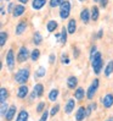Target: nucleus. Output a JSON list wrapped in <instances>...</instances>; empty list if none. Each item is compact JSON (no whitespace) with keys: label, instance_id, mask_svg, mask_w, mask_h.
I'll return each mask as SVG.
<instances>
[{"label":"nucleus","instance_id":"obj_22","mask_svg":"<svg viewBox=\"0 0 113 121\" xmlns=\"http://www.w3.org/2000/svg\"><path fill=\"white\" fill-rule=\"evenodd\" d=\"M66 40H67V30L63 27L62 28V32L60 33V43L61 44H65Z\"/></svg>","mask_w":113,"mask_h":121},{"label":"nucleus","instance_id":"obj_43","mask_svg":"<svg viewBox=\"0 0 113 121\" xmlns=\"http://www.w3.org/2000/svg\"><path fill=\"white\" fill-rule=\"evenodd\" d=\"M19 3H22V4H27L28 3V0H18Z\"/></svg>","mask_w":113,"mask_h":121},{"label":"nucleus","instance_id":"obj_39","mask_svg":"<svg viewBox=\"0 0 113 121\" xmlns=\"http://www.w3.org/2000/svg\"><path fill=\"white\" fill-rule=\"evenodd\" d=\"M55 60H56L55 54H51V55H50V59H49V62H50V64H54V62H55Z\"/></svg>","mask_w":113,"mask_h":121},{"label":"nucleus","instance_id":"obj_46","mask_svg":"<svg viewBox=\"0 0 113 121\" xmlns=\"http://www.w3.org/2000/svg\"><path fill=\"white\" fill-rule=\"evenodd\" d=\"M94 1H100V0H94Z\"/></svg>","mask_w":113,"mask_h":121},{"label":"nucleus","instance_id":"obj_10","mask_svg":"<svg viewBox=\"0 0 113 121\" xmlns=\"http://www.w3.org/2000/svg\"><path fill=\"white\" fill-rule=\"evenodd\" d=\"M24 10H26L24 5H16L15 9H13V11H12V13H13L15 17H18V16H21L24 12Z\"/></svg>","mask_w":113,"mask_h":121},{"label":"nucleus","instance_id":"obj_45","mask_svg":"<svg viewBox=\"0 0 113 121\" xmlns=\"http://www.w3.org/2000/svg\"><path fill=\"white\" fill-rule=\"evenodd\" d=\"M106 121H113V117H108V119L106 120Z\"/></svg>","mask_w":113,"mask_h":121},{"label":"nucleus","instance_id":"obj_34","mask_svg":"<svg viewBox=\"0 0 113 121\" xmlns=\"http://www.w3.org/2000/svg\"><path fill=\"white\" fill-rule=\"evenodd\" d=\"M44 108H45V103H44V102H40L39 105L37 106V112H44V111H43Z\"/></svg>","mask_w":113,"mask_h":121},{"label":"nucleus","instance_id":"obj_5","mask_svg":"<svg viewBox=\"0 0 113 121\" xmlns=\"http://www.w3.org/2000/svg\"><path fill=\"white\" fill-rule=\"evenodd\" d=\"M28 58H29V52H28V49L26 47H21L19 52H18V55H17L18 62H24V61H27Z\"/></svg>","mask_w":113,"mask_h":121},{"label":"nucleus","instance_id":"obj_30","mask_svg":"<svg viewBox=\"0 0 113 121\" xmlns=\"http://www.w3.org/2000/svg\"><path fill=\"white\" fill-rule=\"evenodd\" d=\"M66 0H50V6L51 8H56V6H61Z\"/></svg>","mask_w":113,"mask_h":121},{"label":"nucleus","instance_id":"obj_6","mask_svg":"<svg viewBox=\"0 0 113 121\" xmlns=\"http://www.w3.org/2000/svg\"><path fill=\"white\" fill-rule=\"evenodd\" d=\"M6 65H8L9 70H13L15 67V55H13V50L10 49L8 52V55H6Z\"/></svg>","mask_w":113,"mask_h":121},{"label":"nucleus","instance_id":"obj_28","mask_svg":"<svg viewBox=\"0 0 113 121\" xmlns=\"http://www.w3.org/2000/svg\"><path fill=\"white\" fill-rule=\"evenodd\" d=\"M98 9L96 8V6H94L93 8V10H91V18H93L94 21H97V18H98Z\"/></svg>","mask_w":113,"mask_h":121},{"label":"nucleus","instance_id":"obj_24","mask_svg":"<svg viewBox=\"0 0 113 121\" xmlns=\"http://www.w3.org/2000/svg\"><path fill=\"white\" fill-rule=\"evenodd\" d=\"M46 27H47V31L49 32H54L56 28H57V22H56V21H49Z\"/></svg>","mask_w":113,"mask_h":121},{"label":"nucleus","instance_id":"obj_26","mask_svg":"<svg viewBox=\"0 0 113 121\" xmlns=\"http://www.w3.org/2000/svg\"><path fill=\"white\" fill-rule=\"evenodd\" d=\"M58 97V89H52L50 92V94H49V99H50L51 102H55L56 99Z\"/></svg>","mask_w":113,"mask_h":121},{"label":"nucleus","instance_id":"obj_18","mask_svg":"<svg viewBox=\"0 0 113 121\" xmlns=\"http://www.w3.org/2000/svg\"><path fill=\"white\" fill-rule=\"evenodd\" d=\"M77 30V22H75V20L72 18V20H69V22H68V32L70 34H73Z\"/></svg>","mask_w":113,"mask_h":121},{"label":"nucleus","instance_id":"obj_2","mask_svg":"<svg viewBox=\"0 0 113 121\" xmlns=\"http://www.w3.org/2000/svg\"><path fill=\"white\" fill-rule=\"evenodd\" d=\"M91 66H93V69H94L96 75L100 73V71H101V69L103 66L102 58H101V53H96V55L94 56V59L91 60Z\"/></svg>","mask_w":113,"mask_h":121},{"label":"nucleus","instance_id":"obj_42","mask_svg":"<svg viewBox=\"0 0 113 121\" xmlns=\"http://www.w3.org/2000/svg\"><path fill=\"white\" fill-rule=\"evenodd\" d=\"M12 9H15V8H13V4H9V11H12Z\"/></svg>","mask_w":113,"mask_h":121},{"label":"nucleus","instance_id":"obj_36","mask_svg":"<svg viewBox=\"0 0 113 121\" xmlns=\"http://www.w3.org/2000/svg\"><path fill=\"white\" fill-rule=\"evenodd\" d=\"M96 53H97V52H96V45H94L93 48H91V50H90V59H91V60L94 59V56L96 55Z\"/></svg>","mask_w":113,"mask_h":121},{"label":"nucleus","instance_id":"obj_41","mask_svg":"<svg viewBox=\"0 0 113 121\" xmlns=\"http://www.w3.org/2000/svg\"><path fill=\"white\" fill-rule=\"evenodd\" d=\"M102 33H103V31H102V30L98 31V33H97V38H101V37H102Z\"/></svg>","mask_w":113,"mask_h":121},{"label":"nucleus","instance_id":"obj_19","mask_svg":"<svg viewBox=\"0 0 113 121\" xmlns=\"http://www.w3.org/2000/svg\"><path fill=\"white\" fill-rule=\"evenodd\" d=\"M34 92H35V94H37V97H41L44 93V87H43V84H35L34 86Z\"/></svg>","mask_w":113,"mask_h":121},{"label":"nucleus","instance_id":"obj_1","mask_svg":"<svg viewBox=\"0 0 113 121\" xmlns=\"http://www.w3.org/2000/svg\"><path fill=\"white\" fill-rule=\"evenodd\" d=\"M28 78H29V70L28 69H21L15 75V81L19 84H22V86L24 83H27Z\"/></svg>","mask_w":113,"mask_h":121},{"label":"nucleus","instance_id":"obj_25","mask_svg":"<svg viewBox=\"0 0 113 121\" xmlns=\"http://www.w3.org/2000/svg\"><path fill=\"white\" fill-rule=\"evenodd\" d=\"M41 40H43V38H41V34L39 32H35L34 33V37H33V42L35 45H39L41 43Z\"/></svg>","mask_w":113,"mask_h":121},{"label":"nucleus","instance_id":"obj_31","mask_svg":"<svg viewBox=\"0 0 113 121\" xmlns=\"http://www.w3.org/2000/svg\"><path fill=\"white\" fill-rule=\"evenodd\" d=\"M6 39H8V33L6 32H1L0 33V45H4L6 43Z\"/></svg>","mask_w":113,"mask_h":121},{"label":"nucleus","instance_id":"obj_16","mask_svg":"<svg viewBox=\"0 0 113 121\" xmlns=\"http://www.w3.org/2000/svg\"><path fill=\"white\" fill-rule=\"evenodd\" d=\"M8 97H9L8 89H6V88H1V89H0V104L6 103V99H8Z\"/></svg>","mask_w":113,"mask_h":121},{"label":"nucleus","instance_id":"obj_3","mask_svg":"<svg viewBox=\"0 0 113 121\" xmlns=\"http://www.w3.org/2000/svg\"><path fill=\"white\" fill-rule=\"evenodd\" d=\"M69 12H70V3L69 1H65L61 6H60V17L61 18H67L69 16Z\"/></svg>","mask_w":113,"mask_h":121},{"label":"nucleus","instance_id":"obj_12","mask_svg":"<svg viewBox=\"0 0 113 121\" xmlns=\"http://www.w3.org/2000/svg\"><path fill=\"white\" fill-rule=\"evenodd\" d=\"M77 84H78V80H77V77H74V76L68 77V80H67V86H68V88L74 89V88L77 87Z\"/></svg>","mask_w":113,"mask_h":121},{"label":"nucleus","instance_id":"obj_23","mask_svg":"<svg viewBox=\"0 0 113 121\" xmlns=\"http://www.w3.org/2000/svg\"><path fill=\"white\" fill-rule=\"evenodd\" d=\"M27 120H28V112L26 110H22V111L18 114L16 121H27Z\"/></svg>","mask_w":113,"mask_h":121},{"label":"nucleus","instance_id":"obj_14","mask_svg":"<svg viewBox=\"0 0 113 121\" xmlns=\"http://www.w3.org/2000/svg\"><path fill=\"white\" fill-rule=\"evenodd\" d=\"M45 4H46V0H33L32 6H33L34 10H40Z\"/></svg>","mask_w":113,"mask_h":121},{"label":"nucleus","instance_id":"obj_40","mask_svg":"<svg viewBox=\"0 0 113 121\" xmlns=\"http://www.w3.org/2000/svg\"><path fill=\"white\" fill-rule=\"evenodd\" d=\"M91 109H93V108H91V105L89 106V108H86V116H89L91 114Z\"/></svg>","mask_w":113,"mask_h":121},{"label":"nucleus","instance_id":"obj_11","mask_svg":"<svg viewBox=\"0 0 113 121\" xmlns=\"http://www.w3.org/2000/svg\"><path fill=\"white\" fill-rule=\"evenodd\" d=\"M15 114H16V106L12 105V106H10V108H9L8 114L5 115V120L6 121H11L13 119V116H15Z\"/></svg>","mask_w":113,"mask_h":121},{"label":"nucleus","instance_id":"obj_32","mask_svg":"<svg viewBox=\"0 0 113 121\" xmlns=\"http://www.w3.org/2000/svg\"><path fill=\"white\" fill-rule=\"evenodd\" d=\"M9 111V106H8V103H3L1 104V115L5 117V115L8 114Z\"/></svg>","mask_w":113,"mask_h":121},{"label":"nucleus","instance_id":"obj_9","mask_svg":"<svg viewBox=\"0 0 113 121\" xmlns=\"http://www.w3.org/2000/svg\"><path fill=\"white\" fill-rule=\"evenodd\" d=\"M28 95V87L27 86H21L19 88H18V91H17V97L18 98H21V99H23V98H26Z\"/></svg>","mask_w":113,"mask_h":121},{"label":"nucleus","instance_id":"obj_48","mask_svg":"<svg viewBox=\"0 0 113 121\" xmlns=\"http://www.w3.org/2000/svg\"><path fill=\"white\" fill-rule=\"evenodd\" d=\"M6 1H9V0H6Z\"/></svg>","mask_w":113,"mask_h":121},{"label":"nucleus","instance_id":"obj_13","mask_svg":"<svg viewBox=\"0 0 113 121\" xmlns=\"http://www.w3.org/2000/svg\"><path fill=\"white\" fill-rule=\"evenodd\" d=\"M80 18L84 23H88L89 22V20L91 18V15H90V12L88 9H84L82 12H80Z\"/></svg>","mask_w":113,"mask_h":121},{"label":"nucleus","instance_id":"obj_20","mask_svg":"<svg viewBox=\"0 0 113 121\" xmlns=\"http://www.w3.org/2000/svg\"><path fill=\"white\" fill-rule=\"evenodd\" d=\"M85 95V92H84V88H77L75 93H74V98L78 99V100H82Z\"/></svg>","mask_w":113,"mask_h":121},{"label":"nucleus","instance_id":"obj_37","mask_svg":"<svg viewBox=\"0 0 113 121\" xmlns=\"http://www.w3.org/2000/svg\"><path fill=\"white\" fill-rule=\"evenodd\" d=\"M47 117H49V111H46V110H45V111L43 112V115H41V117L39 119V121H46V120H47Z\"/></svg>","mask_w":113,"mask_h":121},{"label":"nucleus","instance_id":"obj_7","mask_svg":"<svg viewBox=\"0 0 113 121\" xmlns=\"http://www.w3.org/2000/svg\"><path fill=\"white\" fill-rule=\"evenodd\" d=\"M102 104L105 108H111L113 105V94L111 93H107L103 98H102Z\"/></svg>","mask_w":113,"mask_h":121},{"label":"nucleus","instance_id":"obj_4","mask_svg":"<svg viewBox=\"0 0 113 121\" xmlns=\"http://www.w3.org/2000/svg\"><path fill=\"white\" fill-rule=\"evenodd\" d=\"M97 88H98V80H97V78H95V80L93 81V83L90 84L88 92H86V98L88 99H93L94 95H95V93H96V91H97Z\"/></svg>","mask_w":113,"mask_h":121},{"label":"nucleus","instance_id":"obj_17","mask_svg":"<svg viewBox=\"0 0 113 121\" xmlns=\"http://www.w3.org/2000/svg\"><path fill=\"white\" fill-rule=\"evenodd\" d=\"M27 28V23L24 22V21H22V22H19L16 27V34H22Z\"/></svg>","mask_w":113,"mask_h":121},{"label":"nucleus","instance_id":"obj_21","mask_svg":"<svg viewBox=\"0 0 113 121\" xmlns=\"http://www.w3.org/2000/svg\"><path fill=\"white\" fill-rule=\"evenodd\" d=\"M112 73H113V61H109L107 64V66L105 67V75L107 77H109Z\"/></svg>","mask_w":113,"mask_h":121},{"label":"nucleus","instance_id":"obj_38","mask_svg":"<svg viewBox=\"0 0 113 121\" xmlns=\"http://www.w3.org/2000/svg\"><path fill=\"white\" fill-rule=\"evenodd\" d=\"M100 4H101V8H106L108 4V0H100Z\"/></svg>","mask_w":113,"mask_h":121},{"label":"nucleus","instance_id":"obj_44","mask_svg":"<svg viewBox=\"0 0 113 121\" xmlns=\"http://www.w3.org/2000/svg\"><path fill=\"white\" fill-rule=\"evenodd\" d=\"M91 108H93V109H96V104H95V103L91 104Z\"/></svg>","mask_w":113,"mask_h":121},{"label":"nucleus","instance_id":"obj_35","mask_svg":"<svg viewBox=\"0 0 113 121\" xmlns=\"http://www.w3.org/2000/svg\"><path fill=\"white\" fill-rule=\"evenodd\" d=\"M61 60H62V64H65V65H68V64H69V59H68V56L66 54H62Z\"/></svg>","mask_w":113,"mask_h":121},{"label":"nucleus","instance_id":"obj_33","mask_svg":"<svg viewBox=\"0 0 113 121\" xmlns=\"http://www.w3.org/2000/svg\"><path fill=\"white\" fill-rule=\"evenodd\" d=\"M58 110H60V105H54L52 108H51V111H50V115H51V116H55L56 114L58 112Z\"/></svg>","mask_w":113,"mask_h":121},{"label":"nucleus","instance_id":"obj_29","mask_svg":"<svg viewBox=\"0 0 113 121\" xmlns=\"http://www.w3.org/2000/svg\"><path fill=\"white\" fill-rule=\"evenodd\" d=\"M39 56H40V52L38 50V49H34V50L32 52V54H31V59L33 61H37L39 59Z\"/></svg>","mask_w":113,"mask_h":121},{"label":"nucleus","instance_id":"obj_8","mask_svg":"<svg viewBox=\"0 0 113 121\" xmlns=\"http://www.w3.org/2000/svg\"><path fill=\"white\" fill-rule=\"evenodd\" d=\"M85 116H86V109L84 108V106H80L75 112V120L77 121H83Z\"/></svg>","mask_w":113,"mask_h":121},{"label":"nucleus","instance_id":"obj_27","mask_svg":"<svg viewBox=\"0 0 113 121\" xmlns=\"http://www.w3.org/2000/svg\"><path fill=\"white\" fill-rule=\"evenodd\" d=\"M45 73H46V69L45 67H39L38 70H37V72H35V77H44L45 76Z\"/></svg>","mask_w":113,"mask_h":121},{"label":"nucleus","instance_id":"obj_15","mask_svg":"<svg viewBox=\"0 0 113 121\" xmlns=\"http://www.w3.org/2000/svg\"><path fill=\"white\" fill-rule=\"evenodd\" d=\"M74 105H75L74 99H69V100L67 102V104H66V106H65V111H66V114H70V112H72L73 109H74Z\"/></svg>","mask_w":113,"mask_h":121},{"label":"nucleus","instance_id":"obj_47","mask_svg":"<svg viewBox=\"0 0 113 121\" xmlns=\"http://www.w3.org/2000/svg\"><path fill=\"white\" fill-rule=\"evenodd\" d=\"M79 1H85V0H79Z\"/></svg>","mask_w":113,"mask_h":121}]
</instances>
